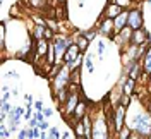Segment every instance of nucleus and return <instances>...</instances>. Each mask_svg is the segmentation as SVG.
<instances>
[{
	"instance_id": "6ab92c4d",
	"label": "nucleus",
	"mask_w": 151,
	"mask_h": 139,
	"mask_svg": "<svg viewBox=\"0 0 151 139\" xmlns=\"http://www.w3.org/2000/svg\"><path fill=\"white\" fill-rule=\"evenodd\" d=\"M26 4H28L31 9H45L48 5V0H26Z\"/></svg>"
},
{
	"instance_id": "2f4dec72",
	"label": "nucleus",
	"mask_w": 151,
	"mask_h": 139,
	"mask_svg": "<svg viewBox=\"0 0 151 139\" xmlns=\"http://www.w3.org/2000/svg\"><path fill=\"white\" fill-rule=\"evenodd\" d=\"M35 110H36V112H43V110H45V108H43V102H41V100L35 102Z\"/></svg>"
},
{
	"instance_id": "aec40b11",
	"label": "nucleus",
	"mask_w": 151,
	"mask_h": 139,
	"mask_svg": "<svg viewBox=\"0 0 151 139\" xmlns=\"http://www.w3.org/2000/svg\"><path fill=\"white\" fill-rule=\"evenodd\" d=\"M45 28L43 24H35V31H33V40H41L45 38Z\"/></svg>"
},
{
	"instance_id": "a19ab883",
	"label": "nucleus",
	"mask_w": 151,
	"mask_h": 139,
	"mask_svg": "<svg viewBox=\"0 0 151 139\" xmlns=\"http://www.w3.org/2000/svg\"><path fill=\"white\" fill-rule=\"evenodd\" d=\"M148 2H150V4H151V0H148Z\"/></svg>"
},
{
	"instance_id": "f3484780",
	"label": "nucleus",
	"mask_w": 151,
	"mask_h": 139,
	"mask_svg": "<svg viewBox=\"0 0 151 139\" xmlns=\"http://www.w3.org/2000/svg\"><path fill=\"white\" fill-rule=\"evenodd\" d=\"M72 129H74V136L79 139H86V130H84V124H83V119L81 120H77L72 125Z\"/></svg>"
},
{
	"instance_id": "58836bf2",
	"label": "nucleus",
	"mask_w": 151,
	"mask_h": 139,
	"mask_svg": "<svg viewBox=\"0 0 151 139\" xmlns=\"http://www.w3.org/2000/svg\"><path fill=\"white\" fill-rule=\"evenodd\" d=\"M10 93H12V96H17L19 89H17V88H12V89H10Z\"/></svg>"
},
{
	"instance_id": "f257e3e1",
	"label": "nucleus",
	"mask_w": 151,
	"mask_h": 139,
	"mask_svg": "<svg viewBox=\"0 0 151 139\" xmlns=\"http://www.w3.org/2000/svg\"><path fill=\"white\" fill-rule=\"evenodd\" d=\"M132 124L131 127L132 130L139 132L142 138H150L151 136V113L150 112H139L132 117Z\"/></svg>"
},
{
	"instance_id": "72a5a7b5",
	"label": "nucleus",
	"mask_w": 151,
	"mask_h": 139,
	"mask_svg": "<svg viewBox=\"0 0 151 139\" xmlns=\"http://www.w3.org/2000/svg\"><path fill=\"white\" fill-rule=\"evenodd\" d=\"M10 96H12V93L10 91H4V94H2V102H9Z\"/></svg>"
},
{
	"instance_id": "1a4fd4ad",
	"label": "nucleus",
	"mask_w": 151,
	"mask_h": 139,
	"mask_svg": "<svg viewBox=\"0 0 151 139\" xmlns=\"http://www.w3.org/2000/svg\"><path fill=\"white\" fill-rule=\"evenodd\" d=\"M132 31H134V29L129 28V26H125L124 29H120V31L115 35V38H113V40H115V43H117V45H120L122 48H124V46H127L129 43H131V40H132Z\"/></svg>"
},
{
	"instance_id": "79ce46f5",
	"label": "nucleus",
	"mask_w": 151,
	"mask_h": 139,
	"mask_svg": "<svg viewBox=\"0 0 151 139\" xmlns=\"http://www.w3.org/2000/svg\"><path fill=\"white\" fill-rule=\"evenodd\" d=\"M150 138H151V136H150Z\"/></svg>"
},
{
	"instance_id": "20e7f679",
	"label": "nucleus",
	"mask_w": 151,
	"mask_h": 139,
	"mask_svg": "<svg viewBox=\"0 0 151 139\" xmlns=\"http://www.w3.org/2000/svg\"><path fill=\"white\" fill-rule=\"evenodd\" d=\"M69 84H70V69H69V65L64 64L62 65V69H60V72L53 77V81H52V89L53 93L58 91V89H62V88H69Z\"/></svg>"
},
{
	"instance_id": "c756f323",
	"label": "nucleus",
	"mask_w": 151,
	"mask_h": 139,
	"mask_svg": "<svg viewBox=\"0 0 151 139\" xmlns=\"http://www.w3.org/2000/svg\"><path fill=\"white\" fill-rule=\"evenodd\" d=\"M12 108H14V107H12L9 102H2V112H4V113H10Z\"/></svg>"
},
{
	"instance_id": "9d476101",
	"label": "nucleus",
	"mask_w": 151,
	"mask_h": 139,
	"mask_svg": "<svg viewBox=\"0 0 151 139\" xmlns=\"http://www.w3.org/2000/svg\"><path fill=\"white\" fill-rule=\"evenodd\" d=\"M125 72H127V77H132L136 81H139V77L142 76V62L139 64V60H134L132 64H129L125 67Z\"/></svg>"
},
{
	"instance_id": "473e14b6",
	"label": "nucleus",
	"mask_w": 151,
	"mask_h": 139,
	"mask_svg": "<svg viewBox=\"0 0 151 139\" xmlns=\"http://www.w3.org/2000/svg\"><path fill=\"white\" fill-rule=\"evenodd\" d=\"M38 127H40L41 130H48V129H50V125H48V122H45V120H41V122H40V125H38Z\"/></svg>"
},
{
	"instance_id": "6e6552de",
	"label": "nucleus",
	"mask_w": 151,
	"mask_h": 139,
	"mask_svg": "<svg viewBox=\"0 0 151 139\" xmlns=\"http://www.w3.org/2000/svg\"><path fill=\"white\" fill-rule=\"evenodd\" d=\"M131 43H134V45H137V46L148 45V43H150V33H148L144 28L134 29V31H132V40H131Z\"/></svg>"
},
{
	"instance_id": "bb28decb",
	"label": "nucleus",
	"mask_w": 151,
	"mask_h": 139,
	"mask_svg": "<svg viewBox=\"0 0 151 139\" xmlns=\"http://www.w3.org/2000/svg\"><path fill=\"white\" fill-rule=\"evenodd\" d=\"M31 19L35 21V24H43V26H47V19H43L41 16H38V14H31Z\"/></svg>"
},
{
	"instance_id": "9b49d317",
	"label": "nucleus",
	"mask_w": 151,
	"mask_h": 139,
	"mask_svg": "<svg viewBox=\"0 0 151 139\" xmlns=\"http://www.w3.org/2000/svg\"><path fill=\"white\" fill-rule=\"evenodd\" d=\"M81 53H83V52H81L79 45L74 41V43H70V45L67 46V52H65V55H64V62H65V64H72Z\"/></svg>"
},
{
	"instance_id": "2eb2a0df",
	"label": "nucleus",
	"mask_w": 151,
	"mask_h": 139,
	"mask_svg": "<svg viewBox=\"0 0 151 139\" xmlns=\"http://www.w3.org/2000/svg\"><path fill=\"white\" fill-rule=\"evenodd\" d=\"M142 71L146 74H151V43H148V48L142 55Z\"/></svg>"
},
{
	"instance_id": "f704fd0d",
	"label": "nucleus",
	"mask_w": 151,
	"mask_h": 139,
	"mask_svg": "<svg viewBox=\"0 0 151 139\" xmlns=\"http://www.w3.org/2000/svg\"><path fill=\"white\" fill-rule=\"evenodd\" d=\"M35 117H36V119H38L40 122L45 120V113H43V112H36V113H35Z\"/></svg>"
},
{
	"instance_id": "393cba45",
	"label": "nucleus",
	"mask_w": 151,
	"mask_h": 139,
	"mask_svg": "<svg viewBox=\"0 0 151 139\" xmlns=\"http://www.w3.org/2000/svg\"><path fill=\"white\" fill-rule=\"evenodd\" d=\"M83 35H84V36L88 38V40H91V38H93V36H96V35H98V28L94 26V28L88 29V31H83Z\"/></svg>"
},
{
	"instance_id": "7ed1b4c3",
	"label": "nucleus",
	"mask_w": 151,
	"mask_h": 139,
	"mask_svg": "<svg viewBox=\"0 0 151 139\" xmlns=\"http://www.w3.org/2000/svg\"><path fill=\"white\" fill-rule=\"evenodd\" d=\"M79 100H81V93L79 91H70V89H69L67 102L60 107V112H62V117H64V119H70V117H72V113H74Z\"/></svg>"
},
{
	"instance_id": "ddd939ff",
	"label": "nucleus",
	"mask_w": 151,
	"mask_h": 139,
	"mask_svg": "<svg viewBox=\"0 0 151 139\" xmlns=\"http://www.w3.org/2000/svg\"><path fill=\"white\" fill-rule=\"evenodd\" d=\"M122 7L120 5H117V4H113V2H108V5L105 7V14L103 17H110V19H115L119 14H122Z\"/></svg>"
},
{
	"instance_id": "f03ea898",
	"label": "nucleus",
	"mask_w": 151,
	"mask_h": 139,
	"mask_svg": "<svg viewBox=\"0 0 151 139\" xmlns=\"http://www.w3.org/2000/svg\"><path fill=\"white\" fill-rule=\"evenodd\" d=\"M110 124L106 119V113L100 112L96 117H93V138L94 139H106L110 138Z\"/></svg>"
},
{
	"instance_id": "cd10ccee",
	"label": "nucleus",
	"mask_w": 151,
	"mask_h": 139,
	"mask_svg": "<svg viewBox=\"0 0 151 139\" xmlns=\"http://www.w3.org/2000/svg\"><path fill=\"white\" fill-rule=\"evenodd\" d=\"M105 48H106L105 41H103V40H100V41H98V57H100V58H103V55H105Z\"/></svg>"
},
{
	"instance_id": "f8f14e48",
	"label": "nucleus",
	"mask_w": 151,
	"mask_h": 139,
	"mask_svg": "<svg viewBox=\"0 0 151 139\" xmlns=\"http://www.w3.org/2000/svg\"><path fill=\"white\" fill-rule=\"evenodd\" d=\"M127 22H129V10H122V14H119L117 17L113 19V24H115V31L119 33L120 29H124L127 26Z\"/></svg>"
},
{
	"instance_id": "4c0bfd02",
	"label": "nucleus",
	"mask_w": 151,
	"mask_h": 139,
	"mask_svg": "<svg viewBox=\"0 0 151 139\" xmlns=\"http://www.w3.org/2000/svg\"><path fill=\"white\" fill-rule=\"evenodd\" d=\"M7 77H16V79H17L19 74L16 72V71H9V72H7Z\"/></svg>"
},
{
	"instance_id": "4be33fe9",
	"label": "nucleus",
	"mask_w": 151,
	"mask_h": 139,
	"mask_svg": "<svg viewBox=\"0 0 151 139\" xmlns=\"http://www.w3.org/2000/svg\"><path fill=\"white\" fill-rule=\"evenodd\" d=\"M110 2H113V4H117V5H120L122 9L129 10L134 7V0H110Z\"/></svg>"
},
{
	"instance_id": "e433bc0d",
	"label": "nucleus",
	"mask_w": 151,
	"mask_h": 139,
	"mask_svg": "<svg viewBox=\"0 0 151 139\" xmlns=\"http://www.w3.org/2000/svg\"><path fill=\"white\" fill-rule=\"evenodd\" d=\"M43 113H45V117H52L53 115V108H45Z\"/></svg>"
},
{
	"instance_id": "412c9836",
	"label": "nucleus",
	"mask_w": 151,
	"mask_h": 139,
	"mask_svg": "<svg viewBox=\"0 0 151 139\" xmlns=\"http://www.w3.org/2000/svg\"><path fill=\"white\" fill-rule=\"evenodd\" d=\"M131 134H132V127L131 125H127V124H124V127L117 132V136H119L120 139H129L131 138Z\"/></svg>"
},
{
	"instance_id": "a211bd4d",
	"label": "nucleus",
	"mask_w": 151,
	"mask_h": 139,
	"mask_svg": "<svg viewBox=\"0 0 151 139\" xmlns=\"http://www.w3.org/2000/svg\"><path fill=\"white\" fill-rule=\"evenodd\" d=\"M74 41L77 43V45H79L81 52H86V50H88V46H89V41H91V40H88V38H86L84 35H83V33H79V35L76 36Z\"/></svg>"
},
{
	"instance_id": "ea45409f",
	"label": "nucleus",
	"mask_w": 151,
	"mask_h": 139,
	"mask_svg": "<svg viewBox=\"0 0 151 139\" xmlns=\"http://www.w3.org/2000/svg\"><path fill=\"white\" fill-rule=\"evenodd\" d=\"M58 2H64V0H58Z\"/></svg>"
},
{
	"instance_id": "39448f33",
	"label": "nucleus",
	"mask_w": 151,
	"mask_h": 139,
	"mask_svg": "<svg viewBox=\"0 0 151 139\" xmlns=\"http://www.w3.org/2000/svg\"><path fill=\"white\" fill-rule=\"evenodd\" d=\"M127 108L129 107H124V105H117V108L113 112V120H112V127H113V132L117 134L119 130L124 127L125 124V115H127Z\"/></svg>"
},
{
	"instance_id": "b1692460",
	"label": "nucleus",
	"mask_w": 151,
	"mask_h": 139,
	"mask_svg": "<svg viewBox=\"0 0 151 139\" xmlns=\"http://www.w3.org/2000/svg\"><path fill=\"white\" fill-rule=\"evenodd\" d=\"M119 105H124V107H129V105H131V94H125V93H120V96H119Z\"/></svg>"
},
{
	"instance_id": "423d86ee",
	"label": "nucleus",
	"mask_w": 151,
	"mask_h": 139,
	"mask_svg": "<svg viewBox=\"0 0 151 139\" xmlns=\"http://www.w3.org/2000/svg\"><path fill=\"white\" fill-rule=\"evenodd\" d=\"M96 28H98V33H100L101 36L110 38V40H113L115 35H117V31H115V24H113V19H110V17H103V21L98 22Z\"/></svg>"
},
{
	"instance_id": "4468645a",
	"label": "nucleus",
	"mask_w": 151,
	"mask_h": 139,
	"mask_svg": "<svg viewBox=\"0 0 151 139\" xmlns=\"http://www.w3.org/2000/svg\"><path fill=\"white\" fill-rule=\"evenodd\" d=\"M83 124H84V130H86V139L93 138V115L86 113L83 117Z\"/></svg>"
},
{
	"instance_id": "dca6fc26",
	"label": "nucleus",
	"mask_w": 151,
	"mask_h": 139,
	"mask_svg": "<svg viewBox=\"0 0 151 139\" xmlns=\"http://www.w3.org/2000/svg\"><path fill=\"white\" fill-rule=\"evenodd\" d=\"M136 79H132V77H127L125 81H124L122 84V93H125V94H134V91H136Z\"/></svg>"
},
{
	"instance_id": "c85d7f7f",
	"label": "nucleus",
	"mask_w": 151,
	"mask_h": 139,
	"mask_svg": "<svg viewBox=\"0 0 151 139\" xmlns=\"http://www.w3.org/2000/svg\"><path fill=\"white\" fill-rule=\"evenodd\" d=\"M55 35H57V33L52 28H48V26L45 28V38H47V40H53V38H55Z\"/></svg>"
},
{
	"instance_id": "c9c22d12",
	"label": "nucleus",
	"mask_w": 151,
	"mask_h": 139,
	"mask_svg": "<svg viewBox=\"0 0 151 139\" xmlns=\"http://www.w3.org/2000/svg\"><path fill=\"white\" fill-rule=\"evenodd\" d=\"M62 138H64V139H69V138H76V136H74V132H69V130H65V132L62 134Z\"/></svg>"
},
{
	"instance_id": "a878e982",
	"label": "nucleus",
	"mask_w": 151,
	"mask_h": 139,
	"mask_svg": "<svg viewBox=\"0 0 151 139\" xmlns=\"http://www.w3.org/2000/svg\"><path fill=\"white\" fill-rule=\"evenodd\" d=\"M48 138L58 139V138H62V136H60V132H58V129H57V127H50V129H48Z\"/></svg>"
},
{
	"instance_id": "0eeeda50",
	"label": "nucleus",
	"mask_w": 151,
	"mask_h": 139,
	"mask_svg": "<svg viewBox=\"0 0 151 139\" xmlns=\"http://www.w3.org/2000/svg\"><path fill=\"white\" fill-rule=\"evenodd\" d=\"M142 22H144V17H142L141 9H137V7L129 9V22H127V26L132 29H139L142 28Z\"/></svg>"
},
{
	"instance_id": "7c9ffc66",
	"label": "nucleus",
	"mask_w": 151,
	"mask_h": 139,
	"mask_svg": "<svg viewBox=\"0 0 151 139\" xmlns=\"http://www.w3.org/2000/svg\"><path fill=\"white\" fill-rule=\"evenodd\" d=\"M24 100H26V107H35V102H33L31 94H24Z\"/></svg>"
},
{
	"instance_id": "5701e85b",
	"label": "nucleus",
	"mask_w": 151,
	"mask_h": 139,
	"mask_svg": "<svg viewBox=\"0 0 151 139\" xmlns=\"http://www.w3.org/2000/svg\"><path fill=\"white\" fill-rule=\"evenodd\" d=\"M84 67H86V71H88V74H93V72H94V58H93V55L86 57Z\"/></svg>"
}]
</instances>
